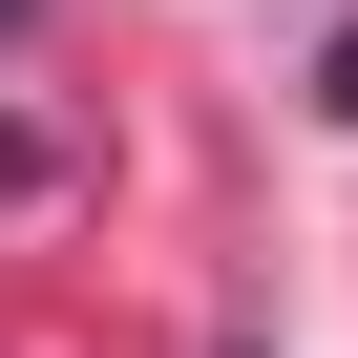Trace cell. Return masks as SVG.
Returning a JSON list of instances; mask_svg holds the SVG:
<instances>
[{"label":"cell","instance_id":"1","mask_svg":"<svg viewBox=\"0 0 358 358\" xmlns=\"http://www.w3.org/2000/svg\"><path fill=\"white\" fill-rule=\"evenodd\" d=\"M0 22H22V0H0Z\"/></svg>","mask_w":358,"mask_h":358}]
</instances>
